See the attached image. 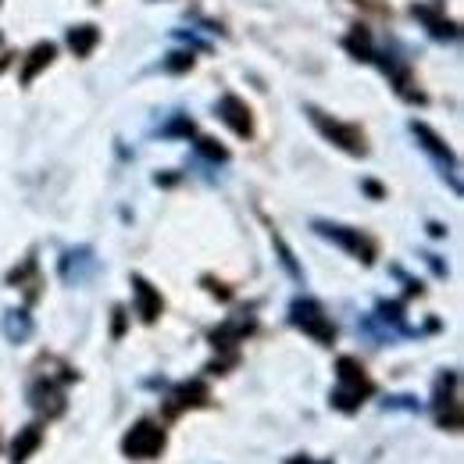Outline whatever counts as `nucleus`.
<instances>
[{
  "mask_svg": "<svg viewBox=\"0 0 464 464\" xmlns=\"http://www.w3.org/2000/svg\"><path fill=\"white\" fill-rule=\"evenodd\" d=\"M169 401H172V404H169V414H179V411H186V407H204L211 397H208V386H204V382H182Z\"/></svg>",
  "mask_w": 464,
  "mask_h": 464,
  "instance_id": "10",
  "label": "nucleus"
},
{
  "mask_svg": "<svg viewBox=\"0 0 464 464\" xmlns=\"http://www.w3.org/2000/svg\"><path fill=\"white\" fill-rule=\"evenodd\" d=\"M272 243H276V250H279V261H283V268L290 272V276L296 279V283H304V272H300V265L293 261V250L286 246V239H283L279 232H272Z\"/></svg>",
  "mask_w": 464,
  "mask_h": 464,
  "instance_id": "14",
  "label": "nucleus"
},
{
  "mask_svg": "<svg viewBox=\"0 0 464 464\" xmlns=\"http://www.w3.org/2000/svg\"><path fill=\"white\" fill-rule=\"evenodd\" d=\"M290 322L304 333V336H311V340L322 343V347H329V343L336 340V325L329 322L325 307H322L318 300H311V296H296V300H293Z\"/></svg>",
  "mask_w": 464,
  "mask_h": 464,
  "instance_id": "1",
  "label": "nucleus"
},
{
  "mask_svg": "<svg viewBox=\"0 0 464 464\" xmlns=\"http://www.w3.org/2000/svg\"><path fill=\"white\" fill-rule=\"evenodd\" d=\"M286 464H333V461H314V458H307V454H296V458H290Z\"/></svg>",
  "mask_w": 464,
  "mask_h": 464,
  "instance_id": "16",
  "label": "nucleus"
},
{
  "mask_svg": "<svg viewBox=\"0 0 464 464\" xmlns=\"http://www.w3.org/2000/svg\"><path fill=\"white\" fill-rule=\"evenodd\" d=\"M132 296H136V314L150 325V322H158V314H161V307H165V300H161V293L154 290L143 276H132Z\"/></svg>",
  "mask_w": 464,
  "mask_h": 464,
  "instance_id": "7",
  "label": "nucleus"
},
{
  "mask_svg": "<svg viewBox=\"0 0 464 464\" xmlns=\"http://www.w3.org/2000/svg\"><path fill=\"white\" fill-rule=\"evenodd\" d=\"M40 443H44V429H40V425H25V429L14 436V443H11V464H25L40 450Z\"/></svg>",
  "mask_w": 464,
  "mask_h": 464,
  "instance_id": "9",
  "label": "nucleus"
},
{
  "mask_svg": "<svg viewBox=\"0 0 464 464\" xmlns=\"http://www.w3.org/2000/svg\"><path fill=\"white\" fill-rule=\"evenodd\" d=\"M364 397H372V382H368L364 368L353 357H340V386L333 390V407H340L343 414H353L364 404Z\"/></svg>",
  "mask_w": 464,
  "mask_h": 464,
  "instance_id": "2",
  "label": "nucleus"
},
{
  "mask_svg": "<svg viewBox=\"0 0 464 464\" xmlns=\"http://www.w3.org/2000/svg\"><path fill=\"white\" fill-rule=\"evenodd\" d=\"M165 450V429L154 421H136L125 436H121V454L129 461H154Z\"/></svg>",
  "mask_w": 464,
  "mask_h": 464,
  "instance_id": "3",
  "label": "nucleus"
},
{
  "mask_svg": "<svg viewBox=\"0 0 464 464\" xmlns=\"http://www.w3.org/2000/svg\"><path fill=\"white\" fill-rule=\"evenodd\" d=\"M411 132H414L418 147L432 158V165L443 172V179H450V186H454V193H458V189H461V186H458V175H454L458 172V158L450 154V147H447V143H443V140H440L425 121H411Z\"/></svg>",
  "mask_w": 464,
  "mask_h": 464,
  "instance_id": "4",
  "label": "nucleus"
},
{
  "mask_svg": "<svg viewBox=\"0 0 464 464\" xmlns=\"http://www.w3.org/2000/svg\"><path fill=\"white\" fill-rule=\"evenodd\" d=\"M68 44H72L75 54H90L93 44H97V29H93V25H79V29L68 33Z\"/></svg>",
  "mask_w": 464,
  "mask_h": 464,
  "instance_id": "13",
  "label": "nucleus"
},
{
  "mask_svg": "<svg viewBox=\"0 0 464 464\" xmlns=\"http://www.w3.org/2000/svg\"><path fill=\"white\" fill-rule=\"evenodd\" d=\"M4 333H7V340H11V343L25 340V336L33 333L29 314H25V311H7V318H4Z\"/></svg>",
  "mask_w": 464,
  "mask_h": 464,
  "instance_id": "12",
  "label": "nucleus"
},
{
  "mask_svg": "<svg viewBox=\"0 0 464 464\" xmlns=\"http://www.w3.org/2000/svg\"><path fill=\"white\" fill-rule=\"evenodd\" d=\"M314 232L318 236H325V239H333V243H340L343 250H350L357 261H364V265H372V257H375V243L368 239V236H361V229H347V226H336V222H314Z\"/></svg>",
  "mask_w": 464,
  "mask_h": 464,
  "instance_id": "6",
  "label": "nucleus"
},
{
  "mask_svg": "<svg viewBox=\"0 0 464 464\" xmlns=\"http://www.w3.org/2000/svg\"><path fill=\"white\" fill-rule=\"evenodd\" d=\"M51 58H54V47H51V44H40V47L33 51V61L25 64V72H22V79L29 82V79H33V75H36V72H40L44 64H51Z\"/></svg>",
  "mask_w": 464,
  "mask_h": 464,
  "instance_id": "15",
  "label": "nucleus"
},
{
  "mask_svg": "<svg viewBox=\"0 0 464 464\" xmlns=\"http://www.w3.org/2000/svg\"><path fill=\"white\" fill-rule=\"evenodd\" d=\"M218 118L229 125L236 136H250L254 132V118H250V108L239 101V97H222L218 101Z\"/></svg>",
  "mask_w": 464,
  "mask_h": 464,
  "instance_id": "8",
  "label": "nucleus"
},
{
  "mask_svg": "<svg viewBox=\"0 0 464 464\" xmlns=\"http://www.w3.org/2000/svg\"><path fill=\"white\" fill-rule=\"evenodd\" d=\"M29 401H33L36 411H47V414H61V411H64V401H61V393L54 390L51 379H40V382L29 390Z\"/></svg>",
  "mask_w": 464,
  "mask_h": 464,
  "instance_id": "11",
  "label": "nucleus"
},
{
  "mask_svg": "<svg viewBox=\"0 0 464 464\" xmlns=\"http://www.w3.org/2000/svg\"><path fill=\"white\" fill-rule=\"evenodd\" d=\"M307 115L311 121L318 125V132L325 136V140H333L340 150H347L353 158H364L368 154V147H364V132L357 129V125H343V121H333V118H325L318 108H307Z\"/></svg>",
  "mask_w": 464,
  "mask_h": 464,
  "instance_id": "5",
  "label": "nucleus"
}]
</instances>
